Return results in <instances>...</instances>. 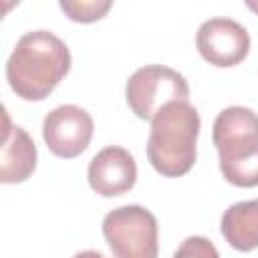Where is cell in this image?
Masks as SVG:
<instances>
[{
    "mask_svg": "<svg viewBox=\"0 0 258 258\" xmlns=\"http://www.w3.org/2000/svg\"><path fill=\"white\" fill-rule=\"evenodd\" d=\"M71 71L69 46L48 30H32L18 38L6 62V81L24 101L46 99Z\"/></svg>",
    "mask_w": 258,
    "mask_h": 258,
    "instance_id": "cell-1",
    "label": "cell"
},
{
    "mask_svg": "<svg viewBox=\"0 0 258 258\" xmlns=\"http://www.w3.org/2000/svg\"><path fill=\"white\" fill-rule=\"evenodd\" d=\"M200 125V113L187 101L169 103L155 113L147 139V159L157 173L179 177L194 167Z\"/></svg>",
    "mask_w": 258,
    "mask_h": 258,
    "instance_id": "cell-2",
    "label": "cell"
},
{
    "mask_svg": "<svg viewBox=\"0 0 258 258\" xmlns=\"http://www.w3.org/2000/svg\"><path fill=\"white\" fill-rule=\"evenodd\" d=\"M220 171L236 187L258 185V115L248 107H226L212 129Z\"/></svg>",
    "mask_w": 258,
    "mask_h": 258,
    "instance_id": "cell-3",
    "label": "cell"
},
{
    "mask_svg": "<svg viewBox=\"0 0 258 258\" xmlns=\"http://www.w3.org/2000/svg\"><path fill=\"white\" fill-rule=\"evenodd\" d=\"M103 236L113 258H157V220L143 206L131 204L111 210L103 218Z\"/></svg>",
    "mask_w": 258,
    "mask_h": 258,
    "instance_id": "cell-4",
    "label": "cell"
},
{
    "mask_svg": "<svg viewBox=\"0 0 258 258\" xmlns=\"http://www.w3.org/2000/svg\"><path fill=\"white\" fill-rule=\"evenodd\" d=\"M125 99L139 119L151 121L161 107L175 101H187L189 85L181 73L169 67L145 64L129 77L125 85Z\"/></svg>",
    "mask_w": 258,
    "mask_h": 258,
    "instance_id": "cell-5",
    "label": "cell"
},
{
    "mask_svg": "<svg viewBox=\"0 0 258 258\" xmlns=\"http://www.w3.org/2000/svg\"><path fill=\"white\" fill-rule=\"evenodd\" d=\"M196 46L204 60L214 67H236L250 52L248 30L232 18H210L200 24Z\"/></svg>",
    "mask_w": 258,
    "mask_h": 258,
    "instance_id": "cell-6",
    "label": "cell"
},
{
    "mask_svg": "<svg viewBox=\"0 0 258 258\" xmlns=\"http://www.w3.org/2000/svg\"><path fill=\"white\" fill-rule=\"evenodd\" d=\"M93 117L77 105H60L42 121V139L46 147L62 159L79 157L91 143Z\"/></svg>",
    "mask_w": 258,
    "mask_h": 258,
    "instance_id": "cell-7",
    "label": "cell"
},
{
    "mask_svg": "<svg viewBox=\"0 0 258 258\" xmlns=\"http://www.w3.org/2000/svg\"><path fill=\"white\" fill-rule=\"evenodd\" d=\"M87 179L91 189L103 198L123 196L137 181L135 157L125 147L107 145L91 159Z\"/></svg>",
    "mask_w": 258,
    "mask_h": 258,
    "instance_id": "cell-8",
    "label": "cell"
},
{
    "mask_svg": "<svg viewBox=\"0 0 258 258\" xmlns=\"http://www.w3.org/2000/svg\"><path fill=\"white\" fill-rule=\"evenodd\" d=\"M36 169V145L32 137L18 125L10 123L4 111V137L0 153V181L20 183L26 181Z\"/></svg>",
    "mask_w": 258,
    "mask_h": 258,
    "instance_id": "cell-9",
    "label": "cell"
},
{
    "mask_svg": "<svg viewBox=\"0 0 258 258\" xmlns=\"http://www.w3.org/2000/svg\"><path fill=\"white\" fill-rule=\"evenodd\" d=\"M220 230L234 250L250 252L258 248V200L232 204L222 214Z\"/></svg>",
    "mask_w": 258,
    "mask_h": 258,
    "instance_id": "cell-10",
    "label": "cell"
},
{
    "mask_svg": "<svg viewBox=\"0 0 258 258\" xmlns=\"http://www.w3.org/2000/svg\"><path fill=\"white\" fill-rule=\"evenodd\" d=\"M60 10L75 22H83V24H89V22H95V20H101L113 6V2L105 0V2H60L58 4Z\"/></svg>",
    "mask_w": 258,
    "mask_h": 258,
    "instance_id": "cell-11",
    "label": "cell"
},
{
    "mask_svg": "<svg viewBox=\"0 0 258 258\" xmlns=\"http://www.w3.org/2000/svg\"><path fill=\"white\" fill-rule=\"evenodd\" d=\"M171 258H220L216 246L206 236H189L185 238Z\"/></svg>",
    "mask_w": 258,
    "mask_h": 258,
    "instance_id": "cell-12",
    "label": "cell"
},
{
    "mask_svg": "<svg viewBox=\"0 0 258 258\" xmlns=\"http://www.w3.org/2000/svg\"><path fill=\"white\" fill-rule=\"evenodd\" d=\"M73 258H105V256L97 250H83V252H77Z\"/></svg>",
    "mask_w": 258,
    "mask_h": 258,
    "instance_id": "cell-13",
    "label": "cell"
},
{
    "mask_svg": "<svg viewBox=\"0 0 258 258\" xmlns=\"http://www.w3.org/2000/svg\"><path fill=\"white\" fill-rule=\"evenodd\" d=\"M248 8L254 10V12H258V4H254V2H248Z\"/></svg>",
    "mask_w": 258,
    "mask_h": 258,
    "instance_id": "cell-14",
    "label": "cell"
}]
</instances>
